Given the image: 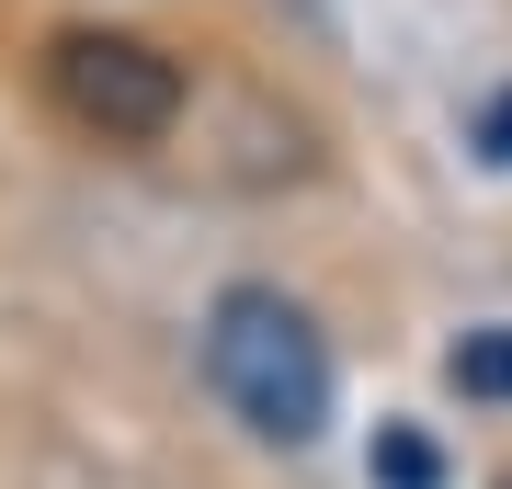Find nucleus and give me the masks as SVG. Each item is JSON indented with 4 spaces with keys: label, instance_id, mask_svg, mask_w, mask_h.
Returning a JSON list of instances; mask_svg holds the SVG:
<instances>
[{
    "label": "nucleus",
    "instance_id": "39448f33",
    "mask_svg": "<svg viewBox=\"0 0 512 489\" xmlns=\"http://www.w3.org/2000/svg\"><path fill=\"white\" fill-rule=\"evenodd\" d=\"M478 148L512 171V91H490V103H478Z\"/></svg>",
    "mask_w": 512,
    "mask_h": 489
},
{
    "label": "nucleus",
    "instance_id": "f257e3e1",
    "mask_svg": "<svg viewBox=\"0 0 512 489\" xmlns=\"http://www.w3.org/2000/svg\"><path fill=\"white\" fill-rule=\"evenodd\" d=\"M205 376H217V399L251 421L262 444H308L330 421V342L274 285H228L217 296V319H205Z\"/></svg>",
    "mask_w": 512,
    "mask_h": 489
},
{
    "label": "nucleus",
    "instance_id": "423d86ee",
    "mask_svg": "<svg viewBox=\"0 0 512 489\" xmlns=\"http://www.w3.org/2000/svg\"><path fill=\"white\" fill-rule=\"evenodd\" d=\"M501 489H512V478H501Z\"/></svg>",
    "mask_w": 512,
    "mask_h": 489
},
{
    "label": "nucleus",
    "instance_id": "7ed1b4c3",
    "mask_svg": "<svg viewBox=\"0 0 512 489\" xmlns=\"http://www.w3.org/2000/svg\"><path fill=\"white\" fill-rule=\"evenodd\" d=\"M365 478H376V489H444V455H433V433H421V421H376Z\"/></svg>",
    "mask_w": 512,
    "mask_h": 489
},
{
    "label": "nucleus",
    "instance_id": "f03ea898",
    "mask_svg": "<svg viewBox=\"0 0 512 489\" xmlns=\"http://www.w3.org/2000/svg\"><path fill=\"white\" fill-rule=\"evenodd\" d=\"M46 80H57V103L92 137H114V148L171 137V114H183V69H171L160 46H137V35H57Z\"/></svg>",
    "mask_w": 512,
    "mask_h": 489
},
{
    "label": "nucleus",
    "instance_id": "20e7f679",
    "mask_svg": "<svg viewBox=\"0 0 512 489\" xmlns=\"http://www.w3.org/2000/svg\"><path fill=\"white\" fill-rule=\"evenodd\" d=\"M444 387H456V399H512V330H467V342L444 353Z\"/></svg>",
    "mask_w": 512,
    "mask_h": 489
}]
</instances>
